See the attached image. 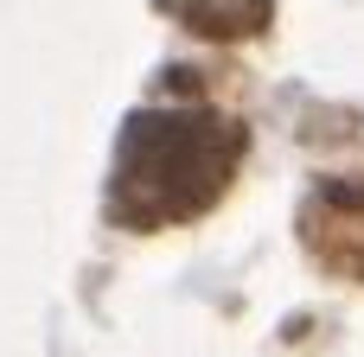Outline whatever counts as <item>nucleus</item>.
<instances>
[{
  "instance_id": "f03ea898",
  "label": "nucleus",
  "mask_w": 364,
  "mask_h": 357,
  "mask_svg": "<svg viewBox=\"0 0 364 357\" xmlns=\"http://www.w3.org/2000/svg\"><path fill=\"white\" fill-rule=\"evenodd\" d=\"M166 13L211 38H250L269 19V0H166Z\"/></svg>"
},
{
  "instance_id": "f257e3e1",
  "label": "nucleus",
  "mask_w": 364,
  "mask_h": 357,
  "mask_svg": "<svg viewBox=\"0 0 364 357\" xmlns=\"http://www.w3.org/2000/svg\"><path fill=\"white\" fill-rule=\"evenodd\" d=\"M243 121L224 109H141L128 115L115 160H109V217L122 230H173L205 217L237 166H243Z\"/></svg>"
}]
</instances>
